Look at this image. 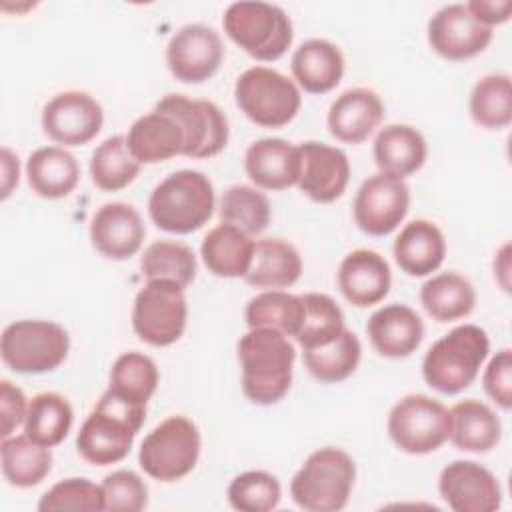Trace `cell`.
I'll use <instances>...</instances> for the list:
<instances>
[{
	"label": "cell",
	"mask_w": 512,
	"mask_h": 512,
	"mask_svg": "<svg viewBox=\"0 0 512 512\" xmlns=\"http://www.w3.org/2000/svg\"><path fill=\"white\" fill-rule=\"evenodd\" d=\"M372 348L384 358L410 356L424 338V324L414 308L406 304H386L366 322Z\"/></svg>",
	"instance_id": "23"
},
{
	"label": "cell",
	"mask_w": 512,
	"mask_h": 512,
	"mask_svg": "<svg viewBox=\"0 0 512 512\" xmlns=\"http://www.w3.org/2000/svg\"><path fill=\"white\" fill-rule=\"evenodd\" d=\"M392 284L386 258L368 248H356L346 254L338 266V288L356 308H368L382 302Z\"/></svg>",
	"instance_id": "20"
},
{
	"label": "cell",
	"mask_w": 512,
	"mask_h": 512,
	"mask_svg": "<svg viewBox=\"0 0 512 512\" xmlns=\"http://www.w3.org/2000/svg\"><path fill=\"white\" fill-rule=\"evenodd\" d=\"M420 302L436 322H454L474 310L476 290L462 274L440 272L422 284Z\"/></svg>",
	"instance_id": "32"
},
{
	"label": "cell",
	"mask_w": 512,
	"mask_h": 512,
	"mask_svg": "<svg viewBox=\"0 0 512 512\" xmlns=\"http://www.w3.org/2000/svg\"><path fill=\"white\" fill-rule=\"evenodd\" d=\"M450 414L426 394L400 398L388 414V436L406 454H430L448 440Z\"/></svg>",
	"instance_id": "11"
},
{
	"label": "cell",
	"mask_w": 512,
	"mask_h": 512,
	"mask_svg": "<svg viewBox=\"0 0 512 512\" xmlns=\"http://www.w3.org/2000/svg\"><path fill=\"white\" fill-rule=\"evenodd\" d=\"M448 440L462 452H488L502 436V424L496 412L476 398H466L450 410Z\"/></svg>",
	"instance_id": "27"
},
{
	"label": "cell",
	"mask_w": 512,
	"mask_h": 512,
	"mask_svg": "<svg viewBox=\"0 0 512 512\" xmlns=\"http://www.w3.org/2000/svg\"><path fill=\"white\" fill-rule=\"evenodd\" d=\"M360 358L362 344L358 336L348 328H344L334 342L304 350V364L308 372L322 384H336L346 380L358 368Z\"/></svg>",
	"instance_id": "38"
},
{
	"label": "cell",
	"mask_w": 512,
	"mask_h": 512,
	"mask_svg": "<svg viewBox=\"0 0 512 512\" xmlns=\"http://www.w3.org/2000/svg\"><path fill=\"white\" fill-rule=\"evenodd\" d=\"M384 102L364 86L348 88L328 108V132L344 144L364 142L382 122Z\"/></svg>",
	"instance_id": "22"
},
{
	"label": "cell",
	"mask_w": 512,
	"mask_h": 512,
	"mask_svg": "<svg viewBox=\"0 0 512 512\" xmlns=\"http://www.w3.org/2000/svg\"><path fill=\"white\" fill-rule=\"evenodd\" d=\"M0 462L2 474L10 486L32 488L48 476L52 452L26 434L8 436L0 444Z\"/></svg>",
	"instance_id": "33"
},
{
	"label": "cell",
	"mask_w": 512,
	"mask_h": 512,
	"mask_svg": "<svg viewBox=\"0 0 512 512\" xmlns=\"http://www.w3.org/2000/svg\"><path fill=\"white\" fill-rule=\"evenodd\" d=\"M410 188L404 178L376 172L368 176L354 196V222L364 234L386 236L406 218Z\"/></svg>",
	"instance_id": "13"
},
{
	"label": "cell",
	"mask_w": 512,
	"mask_h": 512,
	"mask_svg": "<svg viewBox=\"0 0 512 512\" xmlns=\"http://www.w3.org/2000/svg\"><path fill=\"white\" fill-rule=\"evenodd\" d=\"M156 362L142 352L120 354L110 370L108 392L130 406L146 408L148 400L158 388Z\"/></svg>",
	"instance_id": "34"
},
{
	"label": "cell",
	"mask_w": 512,
	"mask_h": 512,
	"mask_svg": "<svg viewBox=\"0 0 512 512\" xmlns=\"http://www.w3.org/2000/svg\"><path fill=\"white\" fill-rule=\"evenodd\" d=\"M224 60L218 32L206 24H186L172 34L166 46V64L184 84H200L214 76Z\"/></svg>",
	"instance_id": "15"
},
{
	"label": "cell",
	"mask_w": 512,
	"mask_h": 512,
	"mask_svg": "<svg viewBox=\"0 0 512 512\" xmlns=\"http://www.w3.org/2000/svg\"><path fill=\"white\" fill-rule=\"evenodd\" d=\"M140 268L148 280L166 278L186 288L196 278V256L184 242L156 240L144 250Z\"/></svg>",
	"instance_id": "42"
},
{
	"label": "cell",
	"mask_w": 512,
	"mask_h": 512,
	"mask_svg": "<svg viewBox=\"0 0 512 512\" xmlns=\"http://www.w3.org/2000/svg\"><path fill=\"white\" fill-rule=\"evenodd\" d=\"M220 218L242 232L254 236L268 228L272 208L264 192L248 184H234L226 188L220 200Z\"/></svg>",
	"instance_id": "41"
},
{
	"label": "cell",
	"mask_w": 512,
	"mask_h": 512,
	"mask_svg": "<svg viewBox=\"0 0 512 512\" xmlns=\"http://www.w3.org/2000/svg\"><path fill=\"white\" fill-rule=\"evenodd\" d=\"M302 316V296L284 290H264L250 298L244 310L248 328H272L286 336L298 334Z\"/></svg>",
	"instance_id": "36"
},
{
	"label": "cell",
	"mask_w": 512,
	"mask_h": 512,
	"mask_svg": "<svg viewBox=\"0 0 512 512\" xmlns=\"http://www.w3.org/2000/svg\"><path fill=\"white\" fill-rule=\"evenodd\" d=\"M144 416L146 408L130 406L106 390L78 430V454L94 466L124 460L144 424Z\"/></svg>",
	"instance_id": "2"
},
{
	"label": "cell",
	"mask_w": 512,
	"mask_h": 512,
	"mask_svg": "<svg viewBox=\"0 0 512 512\" xmlns=\"http://www.w3.org/2000/svg\"><path fill=\"white\" fill-rule=\"evenodd\" d=\"M438 490L454 512H494L502 504L498 478L474 460H454L444 466Z\"/></svg>",
	"instance_id": "16"
},
{
	"label": "cell",
	"mask_w": 512,
	"mask_h": 512,
	"mask_svg": "<svg viewBox=\"0 0 512 512\" xmlns=\"http://www.w3.org/2000/svg\"><path fill=\"white\" fill-rule=\"evenodd\" d=\"M490 352L484 328L462 324L438 338L422 360V376L434 390L454 396L466 390L478 376Z\"/></svg>",
	"instance_id": "3"
},
{
	"label": "cell",
	"mask_w": 512,
	"mask_h": 512,
	"mask_svg": "<svg viewBox=\"0 0 512 512\" xmlns=\"http://www.w3.org/2000/svg\"><path fill=\"white\" fill-rule=\"evenodd\" d=\"M394 260L408 276H428L440 268L446 256V240L436 222L416 218L394 240Z\"/></svg>",
	"instance_id": "24"
},
{
	"label": "cell",
	"mask_w": 512,
	"mask_h": 512,
	"mask_svg": "<svg viewBox=\"0 0 512 512\" xmlns=\"http://www.w3.org/2000/svg\"><path fill=\"white\" fill-rule=\"evenodd\" d=\"M244 170L258 188L286 190L300 178V146L284 138H260L246 148Z\"/></svg>",
	"instance_id": "21"
},
{
	"label": "cell",
	"mask_w": 512,
	"mask_h": 512,
	"mask_svg": "<svg viewBox=\"0 0 512 512\" xmlns=\"http://www.w3.org/2000/svg\"><path fill=\"white\" fill-rule=\"evenodd\" d=\"M104 124L100 102L84 90H64L42 108L44 134L60 146H82L98 136Z\"/></svg>",
	"instance_id": "14"
},
{
	"label": "cell",
	"mask_w": 512,
	"mask_h": 512,
	"mask_svg": "<svg viewBox=\"0 0 512 512\" xmlns=\"http://www.w3.org/2000/svg\"><path fill=\"white\" fill-rule=\"evenodd\" d=\"M104 510L140 512L148 506V488L134 470H114L102 480Z\"/></svg>",
	"instance_id": "45"
},
{
	"label": "cell",
	"mask_w": 512,
	"mask_h": 512,
	"mask_svg": "<svg viewBox=\"0 0 512 512\" xmlns=\"http://www.w3.org/2000/svg\"><path fill=\"white\" fill-rule=\"evenodd\" d=\"M302 274L300 252L282 238H262L254 244V254L244 280L254 288L280 290L298 282Z\"/></svg>",
	"instance_id": "29"
},
{
	"label": "cell",
	"mask_w": 512,
	"mask_h": 512,
	"mask_svg": "<svg viewBox=\"0 0 512 512\" xmlns=\"http://www.w3.org/2000/svg\"><path fill=\"white\" fill-rule=\"evenodd\" d=\"M234 98L244 116L264 128L286 126L302 106L296 82L268 66L244 70L236 78Z\"/></svg>",
	"instance_id": "8"
},
{
	"label": "cell",
	"mask_w": 512,
	"mask_h": 512,
	"mask_svg": "<svg viewBox=\"0 0 512 512\" xmlns=\"http://www.w3.org/2000/svg\"><path fill=\"white\" fill-rule=\"evenodd\" d=\"M26 178L32 192L56 200L68 196L76 188L80 166L64 146H42L28 156Z\"/></svg>",
	"instance_id": "30"
},
{
	"label": "cell",
	"mask_w": 512,
	"mask_h": 512,
	"mask_svg": "<svg viewBox=\"0 0 512 512\" xmlns=\"http://www.w3.org/2000/svg\"><path fill=\"white\" fill-rule=\"evenodd\" d=\"M222 26L236 46L262 62L284 56L294 38L290 16L280 6L260 0L232 2L224 10Z\"/></svg>",
	"instance_id": "6"
},
{
	"label": "cell",
	"mask_w": 512,
	"mask_h": 512,
	"mask_svg": "<svg viewBox=\"0 0 512 512\" xmlns=\"http://www.w3.org/2000/svg\"><path fill=\"white\" fill-rule=\"evenodd\" d=\"M356 464L348 452L324 446L312 452L290 480L294 504L306 512H338L352 494Z\"/></svg>",
	"instance_id": "5"
},
{
	"label": "cell",
	"mask_w": 512,
	"mask_h": 512,
	"mask_svg": "<svg viewBox=\"0 0 512 512\" xmlns=\"http://www.w3.org/2000/svg\"><path fill=\"white\" fill-rule=\"evenodd\" d=\"M170 114L184 132V152L188 158H212L228 144V118L210 100H194L184 94H166L154 106Z\"/></svg>",
	"instance_id": "12"
},
{
	"label": "cell",
	"mask_w": 512,
	"mask_h": 512,
	"mask_svg": "<svg viewBox=\"0 0 512 512\" xmlns=\"http://www.w3.org/2000/svg\"><path fill=\"white\" fill-rule=\"evenodd\" d=\"M290 68L300 88L310 94H326L344 76V54L330 40L310 38L294 50Z\"/></svg>",
	"instance_id": "26"
},
{
	"label": "cell",
	"mask_w": 512,
	"mask_h": 512,
	"mask_svg": "<svg viewBox=\"0 0 512 512\" xmlns=\"http://www.w3.org/2000/svg\"><path fill=\"white\" fill-rule=\"evenodd\" d=\"M294 346L286 334L272 328H250L238 340L242 392L258 406L280 402L292 384Z\"/></svg>",
	"instance_id": "1"
},
{
	"label": "cell",
	"mask_w": 512,
	"mask_h": 512,
	"mask_svg": "<svg viewBox=\"0 0 512 512\" xmlns=\"http://www.w3.org/2000/svg\"><path fill=\"white\" fill-rule=\"evenodd\" d=\"M18 174H20V164L18 156H14L6 146L2 148V200H6L12 190L18 186Z\"/></svg>",
	"instance_id": "49"
},
{
	"label": "cell",
	"mask_w": 512,
	"mask_h": 512,
	"mask_svg": "<svg viewBox=\"0 0 512 512\" xmlns=\"http://www.w3.org/2000/svg\"><path fill=\"white\" fill-rule=\"evenodd\" d=\"M188 304L184 286L166 278L148 280L136 294L132 306V328L150 346H170L186 330Z\"/></svg>",
	"instance_id": "10"
},
{
	"label": "cell",
	"mask_w": 512,
	"mask_h": 512,
	"mask_svg": "<svg viewBox=\"0 0 512 512\" xmlns=\"http://www.w3.org/2000/svg\"><path fill=\"white\" fill-rule=\"evenodd\" d=\"M126 144L140 164H158L184 152V132L170 114L154 108L132 122Z\"/></svg>",
	"instance_id": "25"
},
{
	"label": "cell",
	"mask_w": 512,
	"mask_h": 512,
	"mask_svg": "<svg viewBox=\"0 0 512 512\" xmlns=\"http://www.w3.org/2000/svg\"><path fill=\"white\" fill-rule=\"evenodd\" d=\"M282 488L266 470H246L228 486V502L240 512H270L280 504Z\"/></svg>",
	"instance_id": "43"
},
{
	"label": "cell",
	"mask_w": 512,
	"mask_h": 512,
	"mask_svg": "<svg viewBox=\"0 0 512 512\" xmlns=\"http://www.w3.org/2000/svg\"><path fill=\"white\" fill-rule=\"evenodd\" d=\"M492 28L480 24L466 4H448L428 22V44L446 60H468L484 52L492 42Z\"/></svg>",
	"instance_id": "17"
},
{
	"label": "cell",
	"mask_w": 512,
	"mask_h": 512,
	"mask_svg": "<svg viewBox=\"0 0 512 512\" xmlns=\"http://www.w3.org/2000/svg\"><path fill=\"white\" fill-rule=\"evenodd\" d=\"M484 392L488 398L498 404L502 410H510L512 406V352L510 348H502L496 352L484 368L482 376Z\"/></svg>",
	"instance_id": "46"
},
{
	"label": "cell",
	"mask_w": 512,
	"mask_h": 512,
	"mask_svg": "<svg viewBox=\"0 0 512 512\" xmlns=\"http://www.w3.org/2000/svg\"><path fill=\"white\" fill-rule=\"evenodd\" d=\"M140 162L132 156L126 136H110L100 142L90 156V178L96 188L116 192L132 184L140 172Z\"/></svg>",
	"instance_id": "37"
},
{
	"label": "cell",
	"mask_w": 512,
	"mask_h": 512,
	"mask_svg": "<svg viewBox=\"0 0 512 512\" xmlns=\"http://www.w3.org/2000/svg\"><path fill=\"white\" fill-rule=\"evenodd\" d=\"M466 8L480 24H484L488 28L508 22V18L512 14L510 0H472V2H466Z\"/></svg>",
	"instance_id": "48"
},
{
	"label": "cell",
	"mask_w": 512,
	"mask_h": 512,
	"mask_svg": "<svg viewBox=\"0 0 512 512\" xmlns=\"http://www.w3.org/2000/svg\"><path fill=\"white\" fill-rule=\"evenodd\" d=\"M200 446V430L190 418L168 416L144 436L138 464L154 480L176 482L194 470Z\"/></svg>",
	"instance_id": "7"
},
{
	"label": "cell",
	"mask_w": 512,
	"mask_h": 512,
	"mask_svg": "<svg viewBox=\"0 0 512 512\" xmlns=\"http://www.w3.org/2000/svg\"><path fill=\"white\" fill-rule=\"evenodd\" d=\"M302 304H304V316H302L300 330L294 336L296 342L302 346V350L326 346L334 342L346 328L340 306L328 294H320V292L302 294Z\"/></svg>",
	"instance_id": "40"
},
{
	"label": "cell",
	"mask_w": 512,
	"mask_h": 512,
	"mask_svg": "<svg viewBox=\"0 0 512 512\" xmlns=\"http://www.w3.org/2000/svg\"><path fill=\"white\" fill-rule=\"evenodd\" d=\"M494 278L502 286L504 292L510 290V244L506 242L494 258Z\"/></svg>",
	"instance_id": "50"
},
{
	"label": "cell",
	"mask_w": 512,
	"mask_h": 512,
	"mask_svg": "<svg viewBox=\"0 0 512 512\" xmlns=\"http://www.w3.org/2000/svg\"><path fill=\"white\" fill-rule=\"evenodd\" d=\"M38 510L40 512L104 510V492H102V486L94 484L88 478H66L56 482L50 490L42 494L38 502Z\"/></svg>",
	"instance_id": "44"
},
{
	"label": "cell",
	"mask_w": 512,
	"mask_h": 512,
	"mask_svg": "<svg viewBox=\"0 0 512 512\" xmlns=\"http://www.w3.org/2000/svg\"><path fill=\"white\" fill-rule=\"evenodd\" d=\"M426 156V138L410 124H388L374 138V160L380 172L410 176L424 166Z\"/></svg>",
	"instance_id": "28"
},
{
	"label": "cell",
	"mask_w": 512,
	"mask_h": 512,
	"mask_svg": "<svg viewBox=\"0 0 512 512\" xmlns=\"http://www.w3.org/2000/svg\"><path fill=\"white\" fill-rule=\"evenodd\" d=\"M254 240L232 224H218L212 228L202 244L200 256L204 266L220 278H244L254 254Z\"/></svg>",
	"instance_id": "31"
},
{
	"label": "cell",
	"mask_w": 512,
	"mask_h": 512,
	"mask_svg": "<svg viewBox=\"0 0 512 512\" xmlns=\"http://www.w3.org/2000/svg\"><path fill=\"white\" fill-rule=\"evenodd\" d=\"M68 332L50 320H16L0 336L2 362L18 374L56 370L68 356Z\"/></svg>",
	"instance_id": "9"
},
{
	"label": "cell",
	"mask_w": 512,
	"mask_h": 512,
	"mask_svg": "<svg viewBox=\"0 0 512 512\" xmlns=\"http://www.w3.org/2000/svg\"><path fill=\"white\" fill-rule=\"evenodd\" d=\"M28 402L24 392L10 380L0 382V438L12 436V432L24 424Z\"/></svg>",
	"instance_id": "47"
},
{
	"label": "cell",
	"mask_w": 512,
	"mask_h": 512,
	"mask_svg": "<svg viewBox=\"0 0 512 512\" xmlns=\"http://www.w3.org/2000/svg\"><path fill=\"white\" fill-rule=\"evenodd\" d=\"M214 186L198 170H178L154 186L148 198L152 222L170 234H192L214 212Z\"/></svg>",
	"instance_id": "4"
},
{
	"label": "cell",
	"mask_w": 512,
	"mask_h": 512,
	"mask_svg": "<svg viewBox=\"0 0 512 512\" xmlns=\"http://www.w3.org/2000/svg\"><path fill=\"white\" fill-rule=\"evenodd\" d=\"M472 120L490 130L506 128L512 122V82L508 74L482 76L470 92Z\"/></svg>",
	"instance_id": "39"
},
{
	"label": "cell",
	"mask_w": 512,
	"mask_h": 512,
	"mask_svg": "<svg viewBox=\"0 0 512 512\" xmlns=\"http://www.w3.org/2000/svg\"><path fill=\"white\" fill-rule=\"evenodd\" d=\"M74 410L66 396L58 392H40L28 402L24 434L42 446H58L70 432Z\"/></svg>",
	"instance_id": "35"
},
{
	"label": "cell",
	"mask_w": 512,
	"mask_h": 512,
	"mask_svg": "<svg viewBox=\"0 0 512 512\" xmlns=\"http://www.w3.org/2000/svg\"><path fill=\"white\" fill-rule=\"evenodd\" d=\"M146 236L140 212L128 202H106L90 220L92 246L110 260L134 256Z\"/></svg>",
	"instance_id": "19"
},
{
	"label": "cell",
	"mask_w": 512,
	"mask_h": 512,
	"mask_svg": "<svg viewBox=\"0 0 512 512\" xmlns=\"http://www.w3.org/2000/svg\"><path fill=\"white\" fill-rule=\"evenodd\" d=\"M302 170L298 188L318 204H330L338 200L350 180V160L344 150L324 142L300 144Z\"/></svg>",
	"instance_id": "18"
}]
</instances>
